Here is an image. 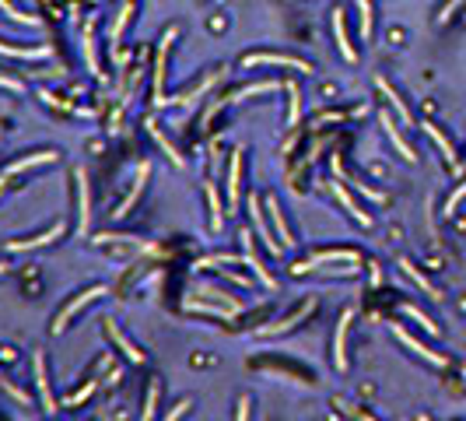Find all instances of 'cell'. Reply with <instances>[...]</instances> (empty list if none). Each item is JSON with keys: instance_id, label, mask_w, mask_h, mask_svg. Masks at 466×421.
<instances>
[{"instance_id": "obj_17", "label": "cell", "mask_w": 466, "mask_h": 421, "mask_svg": "<svg viewBox=\"0 0 466 421\" xmlns=\"http://www.w3.org/2000/svg\"><path fill=\"white\" fill-rule=\"evenodd\" d=\"M239 166H242V151H235L228 166V208L239 204Z\"/></svg>"}, {"instance_id": "obj_32", "label": "cell", "mask_w": 466, "mask_h": 421, "mask_svg": "<svg viewBox=\"0 0 466 421\" xmlns=\"http://www.w3.org/2000/svg\"><path fill=\"white\" fill-rule=\"evenodd\" d=\"M288 95H291V106H288V123L295 126L298 123V113H301V102H298V88L288 84Z\"/></svg>"}, {"instance_id": "obj_23", "label": "cell", "mask_w": 466, "mask_h": 421, "mask_svg": "<svg viewBox=\"0 0 466 421\" xmlns=\"http://www.w3.org/2000/svg\"><path fill=\"white\" fill-rule=\"evenodd\" d=\"M333 260H347V263H354V260H358V253H351V250H326V253H316V256H312V263H333Z\"/></svg>"}, {"instance_id": "obj_8", "label": "cell", "mask_w": 466, "mask_h": 421, "mask_svg": "<svg viewBox=\"0 0 466 421\" xmlns=\"http://www.w3.org/2000/svg\"><path fill=\"white\" fill-rule=\"evenodd\" d=\"M32 365H36V386H39V397H43V407H46V411H56V397H53V390H49V379H46L43 351H36V358H32Z\"/></svg>"}, {"instance_id": "obj_21", "label": "cell", "mask_w": 466, "mask_h": 421, "mask_svg": "<svg viewBox=\"0 0 466 421\" xmlns=\"http://www.w3.org/2000/svg\"><path fill=\"white\" fill-rule=\"evenodd\" d=\"M0 53H7V56H21V60H43V56H49L46 46H39V49H18V46H7V42H0Z\"/></svg>"}, {"instance_id": "obj_33", "label": "cell", "mask_w": 466, "mask_h": 421, "mask_svg": "<svg viewBox=\"0 0 466 421\" xmlns=\"http://www.w3.org/2000/svg\"><path fill=\"white\" fill-rule=\"evenodd\" d=\"M127 18H130V4H123V11L116 14V25H113V42L120 39V32H123V25H127Z\"/></svg>"}, {"instance_id": "obj_19", "label": "cell", "mask_w": 466, "mask_h": 421, "mask_svg": "<svg viewBox=\"0 0 466 421\" xmlns=\"http://www.w3.org/2000/svg\"><path fill=\"white\" fill-rule=\"evenodd\" d=\"M309 309H312V302H305V305H301L298 313H291V316H288L284 323H274V327H263L259 334H284V330H291V327H295L298 320H305V313H309Z\"/></svg>"}, {"instance_id": "obj_35", "label": "cell", "mask_w": 466, "mask_h": 421, "mask_svg": "<svg viewBox=\"0 0 466 421\" xmlns=\"http://www.w3.org/2000/svg\"><path fill=\"white\" fill-rule=\"evenodd\" d=\"M91 393H95V382H88V386L81 390V393H74V397H71V404H81V400H88Z\"/></svg>"}, {"instance_id": "obj_16", "label": "cell", "mask_w": 466, "mask_h": 421, "mask_svg": "<svg viewBox=\"0 0 466 421\" xmlns=\"http://www.w3.org/2000/svg\"><path fill=\"white\" fill-rule=\"evenodd\" d=\"M249 214H253V221H256V235L266 243V250L274 253V256H277V253H284V246H281L277 239H270V232H266V225H263V214H259V208H256V201H249Z\"/></svg>"}, {"instance_id": "obj_22", "label": "cell", "mask_w": 466, "mask_h": 421, "mask_svg": "<svg viewBox=\"0 0 466 421\" xmlns=\"http://www.w3.org/2000/svg\"><path fill=\"white\" fill-rule=\"evenodd\" d=\"M333 193H337V201H340V204H343V208H347V210H351V214H354V218H358L361 225H368V221H372V218H368L365 210H361V208H358V204H354V201H351V197H347V190H343L340 183H333Z\"/></svg>"}, {"instance_id": "obj_25", "label": "cell", "mask_w": 466, "mask_h": 421, "mask_svg": "<svg viewBox=\"0 0 466 421\" xmlns=\"http://www.w3.org/2000/svg\"><path fill=\"white\" fill-rule=\"evenodd\" d=\"M379 88H382V91H385V98H389V102L396 106V113L403 116V123H407V126L414 123V116H410V109H407V106H403V102L396 98V91H393V88H389V84H385V81H379Z\"/></svg>"}, {"instance_id": "obj_10", "label": "cell", "mask_w": 466, "mask_h": 421, "mask_svg": "<svg viewBox=\"0 0 466 421\" xmlns=\"http://www.w3.org/2000/svg\"><path fill=\"white\" fill-rule=\"evenodd\" d=\"M266 210H270V221H274V228H277L281 246H284V250H288V246H295V239H291V232H288V225H284V214H281L277 197H266Z\"/></svg>"}, {"instance_id": "obj_40", "label": "cell", "mask_w": 466, "mask_h": 421, "mask_svg": "<svg viewBox=\"0 0 466 421\" xmlns=\"http://www.w3.org/2000/svg\"><path fill=\"white\" fill-rule=\"evenodd\" d=\"M4 270H7V267H4V263H0V274H4Z\"/></svg>"}, {"instance_id": "obj_38", "label": "cell", "mask_w": 466, "mask_h": 421, "mask_svg": "<svg viewBox=\"0 0 466 421\" xmlns=\"http://www.w3.org/2000/svg\"><path fill=\"white\" fill-rule=\"evenodd\" d=\"M186 407H190V404H175V407H172V415H169L165 421H179V418H182V411H186Z\"/></svg>"}, {"instance_id": "obj_13", "label": "cell", "mask_w": 466, "mask_h": 421, "mask_svg": "<svg viewBox=\"0 0 466 421\" xmlns=\"http://www.w3.org/2000/svg\"><path fill=\"white\" fill-rule=\"evenodd\" d=\"M147 172H151V166H147V162H144V166L137 168V183H133V190H130V197H127V201H123L120 208L113 210V218H127V210L133 208V201L140 197V190H144V183H147Z\"/></svg>"}, {"instance_id": "obj_15", "label": "cell", "mask_w": 466, "mask_h": 421, "mask_svg": "<svg viewBox=\"0 0 466 421\" xmlns=\"http://www.w3.org/2000/svg\"><path fill=\"white\" fill-rule=\"evenodd\" d=\"M333 32H337V46L340 53H343V60H358V53H354V46L347 42V29H343V11H333Z\"/></svg>"}, {"instance_id": "obj_24", "label": "cell", "mask_w": 466, "mask_h": 421, "mask_svg": "<svg viewBox=\"0 0 466 421\" xmlns=\"http://www.w3.org/2000/svg\"><path fill=\"white\" fill-rule=\"evenodd\" d=\"M147 130H151V137H155V141H158V144L165 148V155H169L172 162H175V166H182V155H175V148H172L169 141H165V133L158 130V123H155V120H147Z\"/></svg>"}, {"instance_id": "obj_36", "label": "cell", "mask_w": 466, "mask_h": 421, "mask_svg": "<svg viewBox=\"0 0 466 421\" xmlns=\"http://www.w3.org/2000/svg\"><path fill=\"white\" fill-rule=\"evenodd\" d=\"M0 390H7V393H11L14 400H25V393H21V390H14V386H11L7 379H0Z\"/></svg>"}, {"instance_id": "obj_34", "label": "cell", "mask_w": 466, "mask_h": 421, "mask_svg": "<svg viewBox=\"0 0 466 421\" xmlns=\"http://www.w3.org/2000/svg\"><path fill=\"white\" fill-rule=\"evenodd\" d=\"M463 197H466V183H463V186H460V190H452V197L445 201V214H452V210H456V204H460Z\"/></svg>"}, {"instance_id": "obj_5", "label": "cell", "mask_w": 466, "mask_h": 421, "mask_svg": "<svg viewBox=\"0 0 466 421\" xmlns=\"http://www.w3.org/2000/svg\"><path fill=\"white\" fill-rule=\"evenodd\" d=\"M172 39H175V29H169L162 46H158V74H155V102H158V106H165V56H169Z\"/></svg>"}, {"instance_id": "obj_26", "label": "cell", "mask_w": 466, "mask_h": 421, "mask_svg": "<svg viewBox=\"0 0 466 421\" xmlns=\"http://www.w3.org/2000/svg\"><path fill=\"white\" fill-rule=\"evenodd\" d=\"M207 201H211V210H214V232H221V225H224V214H221V201H217V190H214V183H207Z\"/></svg>"}, {"instance_id": "obj_3", "label": "cell", "mask_w": 466, "mask_h": 421, "mask_svg": "<svg viewBox=\"0 0 466 421\" xmlns=\"http://www.w3.org/2000/svg\"><path fill=\"white\" fill-rule=\"evenodd\" d=\"M246 67H256V64H277V67H291V71H312L305 60H295V56H284V53H253V56H246L242 60Z\"/></svg>"}, {"instance_id": "obj_12", "label": "cell", "mask_w": 466, "mask_h": 421, "mask_svg": "<svg viewBox=\"0 0 466 421\" xmlns=\"http://www.w3.org/2000/svg\"><path fill=\"white\" fill-rule=\"evenodd\" d=\"M105 334L113 337V340H116V348H120V351H123V355H127L130 362H133V365H140V362H144V351H140V348H133V344H130L127 337L120 334V330H116V323H113V320H109V323H105Z\"/></svg>"}, {"instance_id": "obj_29", "label": "cell", "mask_w": 466, "mask_h": 421, "mask_svg": "<svg viewBox=\"0 0 466 421\" xmlns=\"http://www.w3.org/2000/svg\"><path fill=\"white\" fill-rule=\"evenodd\" d=\"M403 313H407V316H410V320H418V323H421L424 330H428V334H438V327H435V323H431V320H428V316H424L421 309H414V305H407V309H403Z\"/></svg>"}, {"instance_id": "obj_11", "label": "cell", "mask_w": 466, "mask_h": 421, "mask_svg": "<svg viewBox=\"0 0 466 421\" xmlns=\"http://www.w3.org/2000/svg\"><path fill=\"white\" fill-rule=\"evenodd\" d=\"M351 309L340 316V323H337V337H333V365L337 369H347V355H343V344H347V323H351Z\"/></svg>"}, {"instance_id": "obj_42", "label": "cell", "mask_w": 466, "mask_h": 421, "mask_svg": "<svg viewBox=\"0 0 466 421\" xmlns=\"http://www.w3.org/2000/svg\"><path fill=\"white\" fill-rule=\"evenodd\" d=\"M463 309H466V305H463Z\"/></svg>"}, {"instance_id": "obj_27", "label": "cell", "mask_w": 466, "mask_h": 421, "mask_svg": "<svg viewBox=\"0 0 466 421\" xmlns=\"http://www.w3.org/2000/svg\"><path fill=\"white\" fill-rule=\"evenodd\" d=\"M358 14H361V36L368 39V36H372V4H368V0H358Z\"/></svg>"}, {"instance_id": "obj_14", "label": "cell", "mask_w": 466, "mask_h": 421, "mask_svg": "<svg viewBox=\"0 0 466 421\" xmlns=\"http://www.w3.org/2000/svg\"><path fill=\"white\" fill-rule=\"evenodd\" d=\"M382 126H385V133H389V141L396 144V151H400V155H403L407 162H414V158H418V155H414V148H410V144H407V141L400 137V130H396V123L389 120V113H382Z\"/></svg>"}, {"instance_id": "obj_20", "label": "cell", "mask_w": 466, "mask_h": 421, "mask_svg": "<svg viewBox=\"0 0 466 421\" xmlns=\"http://www.w3.org/2000/svg\"><path fill=\"white\" fill-rule=\"evenodd\" d=\"M400 267H403V274H407V278H414V281H418V288H424V292L431 295V298H442V295L431 288V281L424 278V274L418 270V267H414V263H410V260H400Z\"/></svg>"}, {"instance_id": "obj_31", "label": "cell", "mask_w": 466, "mask_h": 421, "mask_svg": "<svg viewBox=\"0 0 466 421\" xmlns=\"http://www.w3.org/2000/svg\"><path fill=\"white\" fill-rule=\"evenodd\" d=\"M85 56H88V67L98 74V60H95V46H91V21L85 25Z\"/></svg>"}, {"instance_id": "obj_2", "label": "cell", "mask_w": 466, "mask_h": 421, "mask_svg": "<svg viewBox=\"0 0 466 421\" xmlns=\"http://www.w3.org/2000/svg\"><path fill=\"white\" fill-rule=\"evenodd\" d=\"M74 179H78V232L85 235L88 225H91V193H88V172L85 168H74Z\"/></svg>"}, {"instance_id": "obj_37", "label": "cell", "mask_w": 466, "mask_h": 421, "mask_svg": "<svg viewBox=\"0 0 466 421\" xmlns=\"http://www.w3.org/2000/svg\"><path fill=\"white\" fill-rule=\"evenodd\" d=\"M0 88H11V91H25L21 81H11V78H0Z\"/></svg>"}, {"instance_id": "obj_1", "label": "cell", "mask_w": 466, "mask_h": 421, "mask_svg": "<svg viewBox=\"0 0 466 421\" xmlns=\"http://www.w3.org/2000/svg\"><path fill=\"white\" fill-rule=\"evenodd\" d=\"M102 295H105V288H102V285H95V288H88V292H81V295H78V298H71V302H67V305L60 309V316H56V323H53V330L60 334V330H63V327L71 323V316H74V313H81V309H85L88 302H95V298H102Z\"/></svg>"}, {"instance_id": "obj_41", "label": "cell", "mask_w": 466, "mask_h": 421, "mask_svg": "<svg viewBox=\"0 0 466 421\" xmlns=\"http://www.w3.org/2000/svg\"><path fill=\"white\" fill-rule=\"evenodd\" d=\"M463 166H466V162H463ZM463 166H456V168H463Z\"/></svg>"}, {"instance_id": "obj_4", "label": "cell", "mask_w": 466, "mask_h": 421, "mask_svg": "<svg viewBox=\"0 0 466 421\" xmlns=\"http://www.w3.org/2000/svg\"><path fill=\"white\" fill-rule=\"evenodd\" d=\"M67 232V225L60 221V225H53L49 232H43V235H32V239H14V243H7V250L11 253H21V250H39V246H49V243H56L60 235Z\"/></svg>"}, {"instance_id": "obj_30", "label": "cell", "mask_w": 466, "mask_h": 421, "mask_svg": "<svg viewBox=\"0 0 466 421\" xmlns=\"http://www.w3.org/2000/svg\"><path fill=\"white\" fill-rule=\"evenodd\" d=\"M155 404H158V386L147 390V400H144V415H140V421H155Z\"/></svg>"}, {"instance_id": "obj_18", "label": "cell", "mask_w": 466, "mask_h": 421, "mask_svg": "<svg viewBox=\"0 0 466 421\" xmlns=\"http://www.w3.org/2000/svg\"><path fill=\"white\" fill-rule=\"evenodd\" d=\"M424 130H428V137H431V141H435V144L442 148V155H445V162H449V166H456V155H452V144L445 141V133H442V130H438V126H435V123H424Z\"/></svg>"}, {"instance_id": "obj_6", "label": "cell", "mask_w": 466, "mask_h": 421, "mask_svg": "<svg viewBox=\"0 0 466 421\" xmlns=\"http://www.w3.org/2000/svg\"><path fill=\"white\" fill-rule=\"evenodd\" d=\"M253 239H256V235H249V228H246V232H242V250H246V256H242V260H246V263L253 267V270H256V278H259V281H263L266 288H277V281L270 278V270H266V267L259 263V256H256Z\"/></svg>"}, {"instance_id": "obj_28", "label": "cell", "mask_w": 466, "mask_h": 421, "mask_svg": "<svg viewBox=\"0 0 466 421\" xmlns=\"http://www.w3.org/2000/svg\"><path fill=\"white\" fill-rule=\"evenodd\" d=\"M263 91H277V81H259V84H249V88H242L235 98H249V95H263Z\"/></svg>"}, {"instance_id": "obj_7", "label": "cell", "mask_w": 466, "mask_h": 421, "mask_svg": "<svg viewBox=\"0 0 466 421\" xmlns=\"http://www.w3.org/2000/svg\"><path fill=\"white\" fill-rule=\"evenodd\" d=\"M53 158H56L53 151H39V155H29V158H21V162H11V166H4V172H0V186H4L11 176H18V172H25V168L46 166V162H53Z\"/></svg>"}, {"instance_id": "obj_9", "label": "cell", "mask_w": 466, "mask_h": 421, "mask_svg": "<svg viewBox=\"0 0 466 421\" xmlns=\"http://www.w3.org/2000/svg\"><path fill=\"white\" fill-rule=\"evenodd\" d=\"M393 334L400 337V344H407V348H410V351H418V355H421V358H428V362H431V365H445V355H438V351H428V348H424L421 340H414V337L407 334V330H403V327H393Z\"/></svg>"}, {"instance_id": "obj_39", "label": "cell", "mask_w": 466, "mask_h": 421, "mask_svg": "<svg viewBox=\"0 0 466 421\" xmlns=\"http://www.w3.org/2000/svg\"><path fill=\"white\" fill-rule=\"evenodd\" d=\"M460 4H463V0H452V4H449V7H445V11H442V21H449V18H452V11H456V7H460Z\"/></svg>"}]
</instances>
